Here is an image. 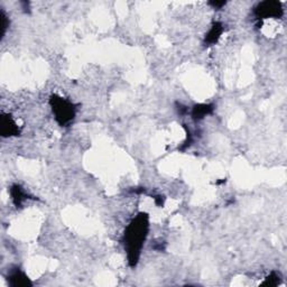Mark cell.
I'll return each mask as SVG.
<instances>
[{
	"mask_svg": "<svg viewBox=\"0 0 287 287\" xmlns=\"http://www.w3.org/2000/svg\"><path fill=\"white\" fill-rule=\"evenodd\" d=\"M10 195H12V199L16 207H20L24 201L28 199L27 193H26L24 191V189L18 184H15L10 188Z\"/></svg>",
	"mask_w": 287,
	"mask_h": 287,
	"instance_id": "cell-6",
	"label": "cell"
},
{
	"mask_svg": "<svg viewBox=\"0 0 287 287\" xmlns=\"http://www.w3.org/2000/svg\"><path fill=\"white\" fill-rule=\"evenodd\" d=\"M50 104L55 119L61 126H66L76 117V106L68 99L58 96H52Z\"/></svg>",
	"mask_w": 287,
	"mask_h": 287,
	"instance_id": "cell-2",
	"label": "cell"
},
{
	"mask_svg": "<svg viewBox=\"0 0 287 287\" xmlns=\"http://www.w3.org/2000/svg\"><path fill=\"white\" fill-rule=\"evenodd\" d=\"M211 6H213V8H221L222 6L226 5V1H213V2H210Z\"/></svg>",
	"mask_w": 287,
	"mask_h": 287,
	"instance_id": "cell-8",
	"label": "cell"
},
{
	"mask_svg": "<svg viewBox=\"0 0 287 287\" xmlns=\"http://www.w3.org/2000/svg\"><path fill=\"white\" fill-rule=\"evenodd\" d=\"M255 15L258 19L279 18L283 16L282 3L278 1H263L255 7Z\"/></svg>",
	"mask_w": 287,
	"mask_h": 287,
	"instance_id": "cell-3",
	"label": "cell"
},
{
	"mask_svg": "<svg viewBox=\"0 0 287 287\" xmlns=\"http://www.w3.org/2000/svg\"><path fill=\"white\" fill-rule=\"evenodd\" d=\"M150 229V220L146 213H139L126 228L124 236L125 249L128 253V259L132 266H135L139 259L141 248Z\"/></svg>",
	"mask_w": 287,
	"mask_h": 287,
	"instance_id": "cell-1",
	"label": "cell"
},
{
	"mask_svg": "<svg viewBox=\"0 0 287 287\" xmlns=\"http://www.w3.org/2000/svg\"><path fill=\"white\" fill-rule=\"evenodd\" d=\"M223 34V25L219 21L212 24V26L209 29V32L206 35V44L208 45H213V44L218 43L220 37Z\"/></svg>",
	"mask_w": 287,
	"mask_h": 287,
	"instance_id": "cell-5",
	"label": "cell"
},
{
	"mask_svg": "<svg viewBox=\"0 0 287 287\" xmlns=\"http://www.w3.org/2000/svg\"><path fill=\"white\" fill-rule=\"evenodd\" d=\"M212 110H213V108L211 104H196L192 109V118L195 120H201V119L207 117L208 115H210Z\"/></svg>",
	"mask_w": 287,
	"mask_h": 287,
	"instance_id": "cell-7",
	"label": "cell"
},
{
	"mask_svg": "<svg viewBox=\"0 0 287 287\" xmlns=\"http://www.w3.org/2000/svg\"><path fill=\"white\" fill-rule=\"evenodd\" d=\"M1 134H2L3 137L16 136L17 134H19V129H18L17 124L13 120L10 115H2V117H1Z\"/></svg>",
	"mask_w": 287,
	"mask_h": 287,
	"instance_id": "cell-4",
	"label": "cell"
}]
</instances>
